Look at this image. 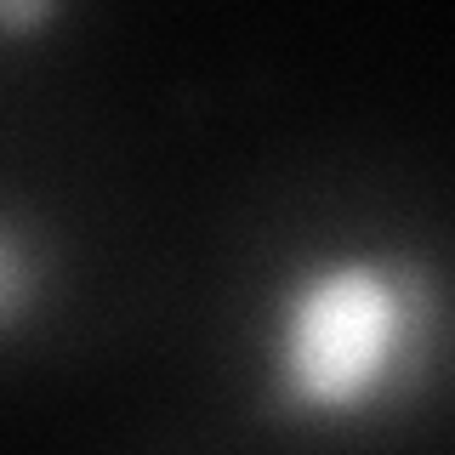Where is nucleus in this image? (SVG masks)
Listing matches in <instances>:
<instances>
[{
    "mask_svg": "<svg viewBox=\"0 0 455 455\" xmlns=\"http://www.w3.org/2000/svg\"><path fill=\"white\" fill-rule=\"evenodd\" d=\"M438 347V284L427 262L319 256L274 296L262 404L274 421H353L421 387Z\"/></svg>",
    "mask_w": 455,
    "mask_h": 455,
    "instance_id": "nucleus-1",
    "label": "nucleus"
},
{
    "mask_svg": "<svg viewBox=\"0 0 455 455\" xmlns=\"http://www.w3.org/2000/svg\"><path fill=\"white\" fill-rule=\"evenodd\" d=\"M28 291H35V267H28V251H23V228L6 222L0 228V331L6 336L23 331Z\"/></svg>",
    "mask_w": 455,
    "mask_h": 455,
    "instance_id": "nucleus-2",
    "label": "nucleus"
},
{
    "mask_svg": "<svg viewBox=\"0 0 455 455\" xmlns=\"http://www.w3.org/2000/svg\"><path fill=\"white\" fill-rule=\"evenodd\" d=\"M57 12H63V6H28V0H6V6H0V28H12V35H18V28L52 23Z\"/></svg>",
    "mask_w": 455,
    "mask_h": 455,
    "instance_id": "nucleus-3",
    "label": "nucleus"
}]
</instances>
